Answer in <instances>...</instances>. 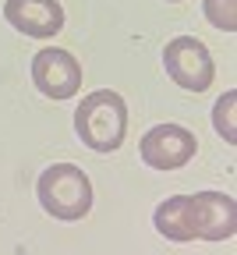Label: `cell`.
Instances as JSON below:
<instances>
[{
    "instance_id": "cell-1",
    "label": "cell",
    "mask_w": 237,
    "mask_h": 255,
    "mask_svg": "<svg viewBox=\"0 0 237 255\" xmlns=\"http://www.w3.org/2000/svg\"><path fill=\"white\" fill-rule=\"evenodd\" d=\"M75 131L92 152H114L127 135V107L114 89L89 92L75 110Z\"/></svg>"
},
{
    "instance_id": "cell-2",
    "label": "cell",
    "mask_w": 237,
    "mask_h": 255,
    "mask_svg": "<svg viewBox=\"0 0 237 255\" xmlns=\"http://www.w3.org/2000/svg\"><path fill=\"white\" fill-rule=\"evenodd\" d=\"M36 195L53 220H82L92 209V181L75 163H53L39 174Z\"/></svg>"
},
{
    "instance_id": "cell-3",
    "label": "cell",
    "mask_w": 237,
    "mask_h": 255,
    "mask_svg": "<svg viewBox=\"0 0 237 255\" xmlns=\"http://www.w3.org/2000/svg\"><path fill=\"white\" fill-rule=\"evenodd\" d=\"M163 68L188 92H206L216 78V68H213V57H209L206 43L195 39V36H177V39L166 43Z\"/></svg>"
},
{
    "instance_id": "cell-4",
    "label": "cell",
    "mask_w": 237,
    "mask_h": 255,
    "mask_svg": "<svg viewBox=\"0 0 237 255\" xmlns=\"http://www.w3.org/2000/svg\"><path fill=\"white\" fill-rule=\"evenodd\" d=\"M188 231L195 241H230L237 231V202L223 191L188 195Z\"/></svg>"
},
{
    "instance_id": "cell-5",
    "label": "cell",
    "mask_w": 237,
    "mask_h": 255,
    "mask_svg": "<svg viewBox=\"0 0 237 255\" xmlns=\"http://www.w3.org/2000/svg\"><path fill=\"white\" fill-rule=\"evenodd\" d=\"M198 142L184 124H156L142 135L138 152L152 170H177L195 156Z\"/></svg>"
},
{
    "instance_id": "cell-6",
    "label": "cell",
    "mask_w": 237,
    "mask_h": 255,
    "mask_svg": "<svg viewBox=\"0 0 237 255\" xmlns=\"http://www.w3.org/2000/svg\"><path fill=\"white\" fill-rule=\"evenodd\" d=\"M32 82L50 100H71L82 89V68L67 50L46 46L32 57Z\"/></svg>"
},
{
    "instance_id": "cell-7",
    "label": "cell",
    "mask_w": 237,
    "mask_h": 255,
    "mask_svg": "<svg viewBox=\"0 0 237 255\" xmlns=\"http://www.w3.org/2000/svg\"><path fill=\"white\" fill-rule=\"evenodd\" d=\"M4 18L11 21V28L32 39H53L64 28V7L57 0H7Z\"/></svg>"
},
{
    "instance_id": "cell-8",
    "label": "cell",
    "mask_w": 237,
    "mask_h": 255,
    "mask_svg": "<svg viewBox=\"0 0 237 255\" xmlns=\"http://www.w3.org/2000/svg\"><path fill=\"white\" fill-rule=\"evenodd\" d=\"M152 223L166 241H195L188 231V195H170L166 202H159Z\"/></svg>"
},
{
    "instance_id": "cell-9",
    "label": "cell",
    "mask_w": 237,
    "mask_h": 255,
    "mask_svg": "<svg viewBox=\"0 0 237 255\" xmlns=\"http://www.w3.org/2000/svg\"><path fill=\"white\" fill-rule=\"evenodd\" d=\"M234 110H237V92L230 89L223 100L216 103V110H213V128L223 135V142H237V121H234Z\"/></svg>"
},
{
    "instance_id": "cell-10",
    "label": "cell",
    "mask_w": 237,
    "mask_h": 255,
    "mask_svg": "<svg viewBox=\"0 0 237 255\" xmlns=\"http://www.w3.org/2000/svg\"><path fill=\"white\" fill-rule=\"evenodd\" d=\"M202 11H206V18L220 32H234L237 28V0H206Z\"/></svg>"
},
{
    "instance_id": "cell-11",
    "label": "cell",
    "mask_w": 237,
    "mask_h": 255,
    "mask_svg": "<svg viewBox=\"0 0 237 255\" xmlns=\"http://www.w3.org/2000/svg\"><path fill=\"white\" fill-rule=\"evenodd\" d=\"M170 4H181V0H170Z\"/></svg>"
}]
</instances>
